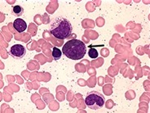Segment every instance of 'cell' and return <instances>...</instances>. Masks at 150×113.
Masks as SVG:
<instances>
[{
  "mask_svg": "<svg viewBox=\"0 0 150 113\" xmlns=\"http://www.w3.org/2000/svg\"><path fill=\"white\" fill-rule=\"evenodd\" d=\"M62 53L71 60H80L86 55V46L82 40L73 39L64 44Z\"/></svg>",
  "mask_w": 150,
  "mask_h": 113,
  "instance_id": "2",
  "label": "cell"
},
{
  "mask_svg": "<svg viewBox=\"0 0 150 113\" xmlns=\"http://www.w3.org/2000/svg\"><path fill=\"white\" fill-rule=\"evenodd\" d=\"M52 55L53 56V59L55 61H58L59 59H60V57L62 56V52L61 50L58 49V48H53L52 52Z\"/></svg>",
  "mask_w": 150,
  "mask_h": 113,
  "instance_id": "7",
  "label": "cell"
},
{
  "mask_svg": "<svg viewBox=\"0 0 150 113\" xmlns=\"http://www.w3.org/2000/svg\"><path fill=\"white\" fill-rule=\"evenodd\" d=\"M13 28L15 29L18 33H23L27 29V24L25 20L21 18H16L12 23Z\"/></svg>",
  "mask_w": 150,
  "mask_h": 113,
  "instance_id": "5",
  "label": "cell"
},
{
  "mask_svg": "<svg viewBox=\"0 0 150 113\" xmlns=\"http://www.w3.org/2000/svg\"><path fill=\"white\" fill-rule=\"evenodd\" d=\"M8 53L14 59L19 60V59H21V58H23L24 56H25V54H26V49L22 44H14V45L11 46Z\"/></svg>",
  "mask_w": 150,
  "mask_h": 113,
  "instance_id": "4",
  "label": "cell"
},
{
  "mask_svg": "<svg viewBox=\"0 0 150 113\" xmlns=\"http://www.w3.org/2000/svg\"><path fill=\"white\" fill-rule=\"evenodd\" d=\"M88 55H89L91 58L96 59L99 56V53H98V51L96 49H91L88 50Z\"/></svg>",
  "mask_w": 150,
  "mask_h": 113,
  "instance_id": "8",
  "label": "cell"
},
{
  "mask_svg": "<svg viewBox=\"0 0 150 113\" xmlns=\"http://www.w3.org/2000/svg\"><path fill=\"white\" fill-rule=\"evenodd\" d=\"M50 32L58 39H64L73 32V26L65 17L58 16L52 20L50 23Z\"/></svg>",
  "mask_w": 150,
  "mask_h": 113,
  "instance_id": "1",
  "label": "cell"
},
{
  "mask_svg": "<svg viewBox=\"0 0 150 113\" xmlns=\"http://www.w3.org/2000/svg\"><path fill=\"white\" fill-rule=\"evenodd\" d=\"M85 103L90 109L99 110L105 105V98L98 91H91L85 98Z\"/></svg>",
  "mask_w": 150,
  "mask_h": 113,
  "instance_id": "3",
  "label": "cell"
},
{
  "mask_svg": "<svg viewBox=\"0 0 150 113\" xmlns=\"http://www.w3.org/2000/svg\"><path fill=\"white\" fill-rule=\"evenodd\" d=\"M11 13H12V15H14L16 17H19V16L23 15V13H24V8L21 5L13 6L12 9H11Z\"/></svg>",
  "mask_w": 150,
  "mask_h": 113,
  "instance_id": "6",
  "label": "cell"
}]
</instances>
